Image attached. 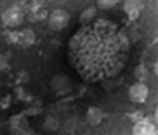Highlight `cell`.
Returning <instances> with one entry per match:
<instances>
[{"label":"cell","instance_id":"16","mask_svg":"<svg viewBox=\"0 0 158 135\" xmlns=\"http://www.w3.org/2000/svg\"><path fill=\"white\" fill-rule=\"evenodd\" d=\"M30 135H33V132H32V133H30Z\"/></svg>","mask_w":158,"mask_h":135},{"label":"cell","instance_id":"11","mask_svg":"<svg viewBox=\"0 0 158 135\" xmlns=\"http://www.w3.org/2000/svg\"><path fill=\"white\" fill-rule=\"evenodd\" d=\"M95 17H97V6H87L81 13V16H79V22L84 25V24H89L92 21H95Z\"/></svg>","mask_w":158,"mask_h":135},{"label":"cell","instance_id":"7","mask_svg":"<svg viewBox=\"0 0 158 135\" xmlns=\"http://www.w3.org/2000/svg\"><path fill=\"white\" fill-rule=\"evenodd\" d=\"M51 87L60 96L71 91V82H70L68 75H65V74H56L51 80Z\"/></svg>","mask_w":158,"mask_h":135},{"label":"cell","instance_id":"10","mask_svg":"<svg viewBox=\"0 0 158 135\" xmlns=\"http://www.w3.org/2000/svg\"><path fill=\"white\" fill-rule=\"evenodd\" d=\"M103 119H104V113L100 107H95V105L89 107V110L85 113V121L90 126H98Z\"/></svg>","mask_w":158,"mask_h":135},{"label":"cell","instance_id":"9","mask_svg":"<svg viewBox=\"0 0 158 135\" xmlns=\"http://www.w3.org/2000/svg\"><path fill=\"white\" fill-rule=\"evenodd\" d=\"M133 135H156V127L149 119H139L133 126Z\"/></svg>","mask_w":158,"mask_h":135},{"label":"cell","instance_id":"1","mask_svg":"<svg viewBox=\"0 0 158 135\" xmlns=\"http://www.w3.org/2000/svg\"><path fill=\"white\" fill-rule=\"evenodd\" d=\"M127 32L109 19L81 25L68 43V63L87 82H103L120 74L130 60Z\"/></svg>","mask_w":158,"mask_h":135},{"label":"cell","instance_id":"5","mask_svg":"<svg viewBox=\"0 0 158 135\" xmlns=\"http://www.w3.org/2000/svg\"><path fill=\"white\" fill-rule=\"evenodd\" d=\"M48 24L52 30H63V29H67L68 24H70V14H68V11H65L62 8L59 10H54L51 13V16L48 19Z\"/></svg>","mask_w":158,"mask_h":135},{"label":"cell","instance_id":"12","mask_svg":"<svg viewBox=\"0 0 158 135\" xmlns=\"http://www.w3.org/2000/svg\"><path fill=\"white\" fill-rule=\"evenodd\" d=\"M59 126H60L59 119H57L56 116H52V115L46 116L44 123H43V129H44V130H51V132H56V130L59 129Z\"/></svg>","mask_w":158,"mask_h":135},{"label":"cell","instance_id":"8","mask_svg":"<svg viewBox=\"0 0 158 135\" xmlns=\"http://www.w3.org/2000/svg\"><path fill=\"white\" fill-rule=\"evenodd\" d=\"M142 8L144 5L141 0H125V3H123V11L127 13L130 21H136L141 14Z\"/></svg>","mask_w":158,"mask_h":135},{"label":"cell","instance_id":"4","mask_svg":"<svg viewBox=\"0 0 158 135\" xmlns=\"http://www.w3.org/2000/svg\"><path fill=\"white\" fill-rule=\"evenodd\" d=\"M2 22L5 27L16 29L24 22V13L19 6H10L2 13Z\"/></svg>","mask_w":158,"mask_h":135},{"label":"cell","instance_id":"15","mask_svg":"<svg viewBox=\"0 0 158 135\" xmlns=\"http://www.w3.org/2000/svg\"><path fill=\"white\" fill-rule=\"evenodd\" d=\"M10 102V96H6L3 101H2V107H3V109H5V107H6V104Z\"/></svg>","mask_w":158,"mask_h":135},{"label":"cell","instance_id":"13","mask_svg":"<svg viewBox=\"0 0 158 135\" xmlns=\"http://www.w3.org/2000/svg\"><path fill=\"white\" fill-rule=\"evenodd\" d=\"M118 0H97V8L100 10H109L117 5Z\"/></svg>","mask_w":158,"mask_h":135},{"label":"cell","instance_id":"14","mask_svg":"<svg viewBox=\"0 0 158 135\" xmlns=\"http://www.w3.org/2000/svg\"><path fill=\"white\" fill-rule=\"evenodd\" d=\"M5 69H8V58L6 55L0 53V71H5Z\"/></svg>","mask_w":158,"mask_h":135},{"label":"cell","instance_id":"3","mask_svg":"<svg viewBox=\"0 0 158 135\" xmlns=\"http://www.w3.org/2000/svg\"><path fill=\"white\" fill-rule=\"evenodd\" d=\"M35 32L30 30V29H22V30H18V32H11V35L8 36V41L16 44L19 47H30L33 43H35Z\"/></svg>","mask_w":158,"mask_h":135},{"label":"cell","instance_id":"2","mask_svg":"<svg viewBox=\"0 0 158 135\" xmlns=\"http://www.w3.org/2000/svg\"><path fill=\"white\" fill-rule=\"evenodd\" d=\"M10 135H30L32 129L29 124V119L24 113H18V115H13L10 118Z\"/></svg>","mask_w":158,"mask_h":135},{"label":"cell","instance_id":"6","mask_svg":"<svg viewBox=\"0 0 158 135\" xmlns=\"http://www.w3.org/2000/svg\"><path fill=\"white\" fill-rule=\"evenodd\" d=\"M128 96H130V101L135 102V104L146 102L147 98H149V87L144 82H136V83H133L130 87Z\"/></svg>","mask_w":158,"mask_h":135}]
</instances>
